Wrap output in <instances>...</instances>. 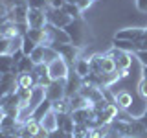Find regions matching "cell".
Here are the masks:
<instances>
[{
  "label": "cell",
  "instance_id": "8d00e7d4",
  "mask_svg": "<svg viewBox=\"0 0 147 138\" xmlns=\"http://www.w3.org/2000/svg\"><path fill=\"white\" fill-rule=\"evenodd\" d=\"M118 77H119V81L121 79H127L129 76H131V68H118Z\"/></svg>",
  "mask_w": 147,
  "mask_h": 138
},
{
  "label": "cell",
  "instance_id": "d6a6232c",
  "mask_svg": "<svg viewBox=\"0 0 147 138\" xmlns=\"http://www.w3.org/2000/svg\"><path fill=\"white\" fill-rule=\"evenodd\" d=\"M142 50H147V39L145 37L134 41V52H142Z\"/></svg>",
  "mask_w": 147,
  "mask_h": 138
},
{
  "label": "cell",
  "instance_id": "9a60e30c",
  "mask_svg": "<svg viewBox=\"0 0 147 138\" xmlns=\"http://www.w3.org/2000/svg\"><path fill=\"white\" fill-rule=\"evenodd\" d=\"M72 70H74V74H77L81 79H83V77H86V76L92 72V68H90V59L85 57V55H83V57H79V59L76 61V64L72 66Z\"/></svg>",
  "mask_w": 147,
  "mask_h": 138
},
{
  "label": "cell",
  "instance_id": "30bf717a",
  "mask_svg": "<svg viewBox=\"0 0 147 138\" xmlns=\"http://www.w3.org/2000/svg\"><path fill=\"white\" fill-rule=\"evenodd\" d=\"M142 37H144V28L132 26V28H123V30H118L116 35H114V39H121V41H131V43H134V41L142 39Z\"/></svg>",
  "mask_w": 147,
  "mask_h": 138
},
{
  "label": "cell",
  "instance_id": "e0dca14e",
  "mask_svg": "<svg viewBox=\"0 0 147 138\" xmlns=\"http://www.w3.org/2000/svg\"><path fill=\"white\" fill-rule=\"evenodd\" d=\"M17 83H18V89H33L37 85V79H35L33 72H24L17 76Z\"/></svg>",
  "mask_w": 147,
  "mask_h": 138
},
{
  "label": "cell",
  "instance_id": "3957f363",
  "mask_svg": "<svg viewBox=\"0 0 147 138\" xmlns=\"http://www.w3.org/2000/svg\"><path fill=\"white\" fill-rule=\"evenodd\" d=\"M48 99V96H46V85H40V83H37V85L31 89V96L30 99H28V103L24 105L26 110H30L31 116H33V112L37 110V107H39L42 101Z\"/></svg>",
  "mask_w": 147,
  "mask_h": 138
},
{
  "label": "cell",
  "instance_id": "74e56055",
  "mask_svg": "<svg viewBox=\"0 0 147 138\" xmlns=\"http://www.w3.org/2000/svg\"><path fill=\"white\" fill-rule=\"evenodd\" d=\"M134 4H136L138 11H142V13H147V0H134Z\"/></svg>",
  "mask_w": 147,
  "mask_h": 138
},
{
  "label": "cell",
  "instance_id": "5b68a950",
  "mask_svg": "<svg viewBox=\"0 0 147 138\" xmlns=\"http://www.w3.org/2000/svg\"><path fill=\"white\" fill-rule=\"evenodd\" d=\"M26 24H28V28H44L46 24H48V13H46V9L30 7L28 9Z\"/></svg>",
  "mask_w": 147,
  "mask_h": 138
},
{
  "label": "cell",
  "instance_id": "277c9868",
  "mask_svg": "<svg viewBox=\"0 0 147 138\" xmlns=\"http://www.w3.org/2000/svg\"><path fill=\"white\" fill-rule=\"evenodd\" d=\"M48 13V24L52 26H57V28H68L74 22V18L70 15L64 13V9H46Z\"/></svg>",
  "mask_w": 147,
  "mask_h": 138
},
{
  "label": "cell",
  "instance_id": "cb8c5ba5",
  "mask_svg": "<svg viewBox=\"0 0 147 138\" xmlns=\"http://www.w3.org/2000/svg\"><path fill=\"white\" fill-rule=\"evenodd\" d=\"M17 72L18 74H24V72H33V68H35V63L30 59V55H24V57L20 59V61L17 63Z\"/></svg>",
  "mask_w": 147,
  "mask_h": 138
},
{
  "label": "cell",
  "instance_id": "f6af8a7d",
  "mask_svg": "<svg viewBox=\"0 0 147 138\" xmlns=\"http://www.w3.org/2000/svg\"><path fill=\"white\" fill-rule=\"evenodd\" d=\"M92 2H94V0H92Z\"/></svg>",
  "mask_w": 147,
  "mask_h": 138
},
{
  "label": "cell",
  "instance_id": "f546056e",
  "mask_svg": "<svg viewBox=\"0 0 147 138\" xmlns=\"http://www.w3.org/2000/svg\"><path fill=\"white\" fill-rule=\"evenodd\" d=\"M66 4H74V6H77L81 11H85V9H88L92 6V0H66Z\"/></svg>",
  "mask_w": 147,
  "mask_h": 138
},
{
  "label": "cell",
  "instance_id": "9c48e42d",
  "mask_svg": "<svg viewBox=\"0 0 147 138\" xmlns=\"http://www.w3.org/2000/svg\"><path fill=\"white\" fill-rule=\"evenodd\" d=\"M24 35H28L35 44H46V46L52 44V39H50V33L46 30V26L44 28H28V31Z\"/></svg>",
  "mask_w": 147,
  "mask_h": 138
},
{
  "label": "cell",
  "instance_id": "7bdbcfd3",
  "mask_svg": "<svg viewBox=\"0 0 147 138\" xmlns=\"http://www.w3.org/2000/svg\"><path fill=\"white\" fill-rule=\"evenodd\" d=\"M142 138H147V135H145V136H142Z\"/></svg>",
  "mask_w": 147,
  "mask_h": 138
},
{
  "label": "cell",
  "instance_id": "ac0fdd59",
  "mask_svg": "<svg viewBox=\"0 0 147 138\" xmlns=\"http://www.w3.org/2000/svg\"><path fill=\"white\" fill-rule=\"evenodd\" d=\"M114 70H118V66H116V61H114L112 53L109 50V52H105L101 55V74H109V72H114Z\"/></svg>",
  "mask_w": 147,
  "mask_h": 138
},
{
  "label": "cell",
  "instance_id": "484cf974",
  "mask_svg": "<svg viewBox=\"0 0 147 138\" xmlns=\"http://www.w3.org/2000/svg\"><path fill=\"white\" fill-rule=\"evenodd\" d=\"M63 9H64V13H66V15H70L74 18V20H81V18H83V11L77 6H74V4H66Z\"/></svg>",
  "mask_w": 147,
  "mask_h": 138
},
{
  "label": "cell",
  "instance_id": "5bb4252c",
  "mask_svg": "<svg viewBox=\"0 0 147 138\" xmlns=\"http://www.w3.org/2000/svg\"><path fill=\"white\" fill-rule=\"evenodd\" d=\"M28 9H30V7H28V4H17V6L11 9V13H9V20L17 22V24H26V20H28Z\"/></svg>",
  "mask_w": 147,
  "mask_h": 138
},
{
  "label": "cell",
  "instance_id": "ee69618b",
  "mask_svg": "<svg viewBox=\"0 0 147 138\" xmlns=\"http://www.w3.org/2000/svg\"><path fill=\"white\" fill-rule=\"evenodd\" d=\"M0 28H2V22H0Z\"/></svg>",
  "mask_w": 147,
  "mask_h": 138
},
{
  "label": "cell",
  "instance_id": "6da1fadb",
  "mask_svg": "<svg viewBox=\"0 0 147 138\" xmlns=\"http://www.w3.org/2000/svg\"><path fill=\"white\" fill-rule=\"evenodd\" d=\"M70 64H68L61 55H57L55 59L48 63V76L52 81H59V79H66L70 76Z\"/></svg>",
  "mask_w": 147,
  "mask_h": 138
},
{
  "label": "cell",
  "instance_id": "2e32d148",
  "mask_svg": "<svg viewBox=\"0 0 147 138\" xmlns=\"http://www.w3.org/2000/svg\"><path fill=\"white\" fill-rule=\"evenodd\" d=\"M0 70L4 74H18L15 68V59L11 53H0Z\"/></svg>",
  "mask_w": 147,
  "mask_h": 138
},
{
  "label": "cell",
  "instance_id": "d590c367",
  "mask_svg": "<svg viewBox=\"0 0 147 138\" xmlns=\"http://www.w3.org/2000/svg\"><path fill=\"white\" fill-rule=\"evenodd\" d=\"M64 6H66V0H50L48 4L50 9H63Z\"/></svg>",
  "mask_w": 147,
  "mask_h": 138
},
{
  "label": "cell",
  "instance_id": "4dcf8cb0",
  "mask_svg": "<svg viewBox=\"0 0 147 138\" xmlns=\"http://www.w3.org/2000/svg\"><path fill=\"white\" fill-rule=\"evenodd\" d=\"M28 7H35V9H48V4L44 0H26Z\"/></svg>",
  "mask_w": 147,
  "mask_h": 138
},
{
  "label": "cell",
  "instance_id": "7c38bea8",
  "mask_svg": "<svg viewBox=\"0 0 147 138\" xmlns=\"http://www.w3.org/2000/svg\"><path fill=\"white\" fill-rule=\"evenodd\" d=\"M39 122H40V127H42L44 131H48V133H53V131H57V129H59V118H57V112H53L52 109H50L48 112H46L44 116L39 120Z\"/></svg>",
  "mask_w": 147,
  "mask_h": 138
},
{
  "label": "cell",
  "instance_id": "60d3db41",
  "mask_svg": "<svg viewBox=\"0 0 147 138\" xmlns=\"http://www.w3.org/2000/svg\"><path fill=\"white\" fill-rule=\"evenodd\" d=\"M144 37L147 39V28H144Z\"/></svg>",
  "mask_w": 147,
  "mask_h": 138
},
{
  "label": "cell",
  "instance_id": "b9f144b4",
  "mask_svg": "<svg viewBox=\"0 0 147 138\" xmlns=\"http://www.w3.org/2000/svg\"><path fill=\"white\" fill-rule=\"evenodd\" d=\"M145 114H147V107H145ZM145 114H144V116H145Z\"/></svg>",
  "mask_w": 147,
  "mask_h": 138
},
{
  "label": "cell",
  "instance_id": "f35d334b",
  "mask_svg": "<svg viewBox=\"0 0 147 138\" xmlns=\"http://www.w3.org/2000/svg\"><path fill=\"white\" fill-rule=\"evenodd\" d=\"M4 116H6V112H4V109L0 107V123H2V120H4Z\"/></svg>",
  "mask_w": 147,
  "mask_h": 138
},
{
  "label": "cell",
  "instance_id": "7a4b0ae2",
  "mask_svg": "<svg viewBox=\"0 0 147 138\" xmlns=\"http://www.w3.org/2000/svg\"><path fill=\"white\" fill-rule=\"evenodd\" d=\"M55 50H57V53L61 55V57L66 61L70 66H74L76 64V61L79 57H83V46H77L74 43H68V44H52Z\"/></svg>",
  "mask_w": 147,
  "mask_h": 138
},
{
  "label": "cell",
  "instance_id": "8992f818",
  "mask_svg": "<svg viewBox=\"0 0 147 138\" xmlns=\"http://www.w3.org/2000/svg\"><path fill=\"white\" fill-rule=\"evenodd\" d=\"M46 96H48L50 101L66 98V79L50 81V85H46Z\"/></svg>",
  "mask_w": 147,
  "mask_h": 138
},
{
  "label": "cell",
  "instance_id": "836d02e7",
  "mask_svg": "<svg viewBox=\"0 0 147 138\" xmlns=\"http://www.w3.org/2000/svg\"><path fill=\"white\" fill-rule=\"evenodd\" d=\"M48 138H72V135H70V133H66V131H63V129H57V131L50 133Z\"/></svg>",
  "mask_w": 147,
  "mask_h": 138
},
{
  "label": "cell",
  "instance_id": "603a6c76",
  "mask_svg": "<svg viewBox=\"0 0 147 138\" xmlns=\"http://www.w3.org/2000/svg\"><path fill=\"white\" fill-rule=\"evenodd\" d=\"M30 59H31L35 64L46 63V44H39V46H37L33 52L30 53Z\"/></svg>",
  "mask_w": 147,
  "mask_h": 138
},
{
  "label": "cell",
  "instance_id": "4316f807",
  "mask_svg": "<svg viewBox=\"0 0 147 138\" xmlns=\"http://www.w3.org/2000/svg\"><path fill=\"white\" fill-rule=\"evenodd\" d=\"M50 109H52V101H50V99L42 101V103H40L39 107H37V110L33 112V118H35V120H40V118H42V116H44L46 112H48Z\"/></svg>",
  "mask_w": 147,
  "mask_h": 138
},
{
  "label": "cell",
  "instance_id": "1f68e13d",
  "mask_svg": "<svg viewBox=\"0 0 147 138\" xmlns=\"http://www.w3.org/2000/svg\"><path fill=\"white\" fill-rule=\"evenodd\" d=\"M134 57L138 59V63L142 66H147V50H142V52H134Z\"/></svg>",
  "mask_w": 147,
  "mask_h": 138
},
{
  "label": "cell",
  "instance_id": "52a82bcc",
  "mask_svg": "<svg viewBox=\"0 0 147 138\" xmlns=\"http://www.w3.org/2000/svg\"><path fill=\"white\" fill-rule=\"evenodd\" d=\"M46 30L50 33V39H52V44H68L72 43V37L64 28H57L52 24H46Z\"/></svg>",
  "mask_w": 147,
  "mask_h": 138
},
{
  "label": "cell",
  "instance_id": "4fadbf2b",
  "mask_svg": "<svg viewBox=\"0 0 147 138\" xmlns=\"http://www.w3.org/2000/svg\"><path fill=\"white\" fill-rule=\"evenodd\" d=\"M114 103L118 105L119 110H129L131 105L134 103V99H132V94L129 90H118L114 94Z\"/></svg>",
  "mask_w": 147,
  "mask_h": 138
},
{
  "label": "cell",
  "instance_id": "7402d4cb",
  "mask_svg": "<svg viewBox=\"0 0 147 138\" xmlns=\"http://www.w3.org/2000/svg\"><path fill=\"white\" fill-rule=\"evenodd\" d=\"M52 110L57 114H68L70 112V103L68 98H61V99H53L52 101Z\"/></svg>",
  "mask_w": 147,
  "mask_h": 138
},
{
  "label": "cell",
  "instance_id": "d4e9b609",
  "mask_svg": "<svg viewBox=\"0 0 147 138\" xmlns=\"http://www.w3.org/2000/svg\"><path fill=\"white\" fill-rule=\"evenodd\" d=\"M112 48H118V50H125V52H132V53H134V43H131V41L112 39Z\"/></svg>",
  "mask_w": 147,
  "mask_h": 138
},
{
  "label": "cell",
  "instance_id": "ba28073f",
  "mask_svg": "<svg viewBox=\"0 0 147 138\" xmlns=\"http://www.w3.org/2000/svg\"><path fill=\"white\" fill-rule=\"evenodd\" d=\"M110 53H112L118 68H131L132 61L136 59L132 52H125V50H118V48H110Z\"/></svg>",
  "mask_w": 147,
  "mask_h": 138
},
{
  "label": "cell",
  "instance_id": "e575fe53",
  "mask_svg": "<svg viewBox=\"0 0 147 138\" xmlns=\"http://www.w3.org/2000/svg\"><path fill=\"white\" fill-rule=\"evenodd\" d=\"M9 46H11V41L0 37V53H9Z\"/></svg>",
  "mask_w": 147,
  "mask_h": 138
},
{
  "label": "cell",
  "instance_id": "44dd1931",
  "mask_svg": "<svg viewBox=\"0 0 147 138\" xmlns=\"http://www.w3.org/2000/svg\"><path fill=\"white\" fill-rule=\"evenodd\" d=\"M136 92L142 99L147 101V66H142V77L136 85Z\"/></svg>",
  "mask_w": 147,
  "mask_h": 138
},
{
  "label": "cell",
  "instance_id": "f1b7e54d",
  "mask_svg": "<svg viewBox=\"0 0 147 138\" xmlns=\"http://www.w3.org/2000/svg\"><path fill=\"white\" fill-rule=\"evenodd\" d=\"M101 55H103V53H92V55H88L90 68H92V72H96V74H101Z\"/></svg>",
  "mask_w": 147,
  "mask_h": 138
},
{
  "label": "cell",
  "instance_id": "83f0119b",
  "mask_svg": "<svg viewBox=\"0 0 147 138\" xmlns=\"http://www.w3.org/2000/svg\"><path fill=\"white\" fill-rule=\"evenodd\" d=\"M37 46H39V44H35L33 41H31L30 37H28V35H24V39H22V46H20V50H22V53H24V55H30V53H31V52H33V50L37 48Z\"/></svg>",
  "mask_w": 147,
  "mask_h": 138
},
{
  "label": "cell",
  "instance_id": "d6986e66",
  "mask_svg": "<svg viewBox=\"0 0 147 138\" xmlns=\"http://www.w3.org/2000/svg\"><path fill=\"white\" fill-rule=\"evenodd\" d=\"M147 135V127L142 122V118H134L131 122V138H142Z\"/></svg>",
  "mask_w": 147,
  "mask_h": 138
},
{
  "label": "cell",
  "instance_id": "8fae6325",
  "mask_svg": "<svg viewBox=\"0 0 147 138\" xmlns=\"http://www.w3.org/2000/svg\"><path fill=\"white\" fill-rule=\"evenodd\" d=\"M118 114H119L118 105L116 103H109L105 109L99 110V123H103V125H110V123L118 118Z\"/></svg>",
  "mask_w": 147,
  "mask_h": 138
},
{
  "label": "cell",
  "instance_id": "ffe728a7",
  "mask_svg": "<svg viewBox=\"0 0 147 138\" xmlns=\"http://www.w3.org/2000/svg\"><path fill=\"white\" fill-rule=\"evenodd\" d=\"M68 103H70V110H76V109H85V107H90V101L85 98V96L81 94V92H77V94H74L68 98Z\"/></svg>",
  "mask_w": 147,
  "mask_h": 138
},
{
  "label": "cell",
  "instance_id": "ab89813d",
  "mask_svg": "<svg viewBox=\"0 0 147 138\" xmlns=\"http://www.w3.org/2000/svg\"><path fill=\"white\" fill-rule=\"evenodd\" d=\"M142 122H144V123H145V127H147V114H145V116H142Z\"/></svg>",
  "mask_w": 147,
  "mask_h": 138
}]
</instances>
